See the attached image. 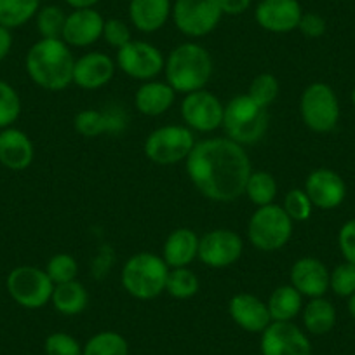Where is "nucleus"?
I'll return each instance as SVG.
<instances>
[{
	"label": "nucleus",
	"mask_w": 355,
	"mask_h": 355,
	"mask_svg": "<svg viewBox=\"0 0 355 355\" xmlns=\"http://www.w3.org/2000/svg\"><path fill=\"white\" fill-rule=\"evenodd\" d=\"M185 167L193 187L214 202H232L244 196L252 173L244 146L227 136L196 143Z\"/></svg>",
	"instance_id": "nucleus-1"
},
{
	"label": "nucleus",
	"mask_w": 355,
	"mask_h": 355,
	"mask_svg": "<svg viewBox=\"0 0 355 355\" xmlns=\"http://www.w3.org/2000/svg\"><path fill=\"white\" fill-rule=\"evenodd\" d=\"M75 58L61 39H40L28 49L25 68L33 84L46 91H63L73 84Z\"/></svg>",
	"instance_id": "nucleus-2"
},
{
	"label": "nucleus",
	"mask_w": 355,
	"mask_h": 355,
	"mask_svg": "<svg viewBox=\"0 0 355 355\" xmlns=\"http://www.w3.org/2000/svg\"><path fill=\"white\" fill-rule=\"evenodd\" d=\"M164 73L166 82L176 93L189 94L200 91L213 75V58L200 44H180L166 58Z\"/></svg>",
	"instance_id": "nucleus-3"
},
{
	"label": "nucleus",
	"mask_w": 355,
	"mask_h": 355,
	"mask_svg": "<svg viewBox=\"0 0 355 355\" xmlns=\"http://www.w3.org/2000/svg\"><path fill=\"white\" fill-rule=\"evenodd\" d=\"M169 266L153 252L132 254L122 266V288L136 300L148 302L166 291Z\"/></svg>",
	"instance_id": "nucleus-4"
},
{
	"label": "nucleus",
	"mask_w": 355,
	"mask_h": 355,
	"mask_svg": "<svg viewBox=\"0 0 355 355\" xmlns=\"http://www.w3.org/2000/svg\"><path fill=\"white\" fill-rule=\"evenodd\" d=\"M268 112L251 100L248 94H239L225 105L223 125L228 139L241 146L256 145L268 131Z\"/></svg>",
	"instance_id": "nucleus-5"
},
{
	"label": "nucleus",
	"mask_w": 355,
	"mask_h": 355,
	"mask_svg": "<svg viewBox=\"0 0 355 355\" xmlns=\"http://www.w3.org/2000/svg\"><path fill=\"white\" fill-rule=\"evenodd\" d=\"M295 221L286 214L282 206L268 204L256 207L248 223V239L258 251L274 252L284 248L293 235Z\"/></svg>",
	"instance_id": "nucleus-6"
},
{
	"label": "nucleus",
	"mask_w": 355,
	"mask_h": 355,
	"mask_svg": "<svg viewBox=\"0 0 355 355\" xmlns=\"http://www.w3.org/2000/svg\"><path fill=\"white\" fill-rule=\"evenodd\" d=\"M196 146L193 131L187 125H162L150 132L143 145L146 159L157 166L185 162Z\"/></svg>",
	"instance_id": "nucleus-7"
},
{
	"label": "nucleus",
	"mask_w": 355,
	"mask_h": 355,
	"mask_svg": "<svg viewBox=\"0 0 355 355\" xmlns=\"http://www.w3.org/2000/svg\"><path fill=\"white\" fill-rule=\"evenodd\" d=\"M300 115L313 132H331L340 121V101L331 85L313 82L300 98Z\"/></svg>",
	"instance_id": "nucleus-8"
},
{
	"label": "nucleus",
	"mask_w": 355,
	"mask_h": 355,
	"mask_svg": "<svg viewBox=\"0 0 355 355\" xmlns=\"http://www.w3.org/2000/svg\"><path fill=\"white\" fill-rule=\"evenodd\" d=\"M6 288L19 306L28 310L42 309L51 303L54 291V284L46 270L30 265L12 268L6 279Z\"/></svg>",
	"instance_id": "nucleus-9"
},
{
	"label": "nucleus",
	"mask_w": 355,
	"mask_h": 355,
	"mask_svg": "<svg viewBox=\"0 0 355 355\" xmlns=\"http://www.w3.org/2000/svg\"><path fill=\"white\" fill-rule=\"evenodd\" d=\"M174 26L190 39L209 35L220 25V0H174L171 12Z\"/></svg>",
	"instance_id": "nucleus-10"
},
{
	"label": "nucleus",
	"mask_w": 355,
	"mask_h": 355,
	"mask_svg": "<svg viewBox=\"0 0 355 355\" xmlns=\"http://www.w3.org/2000/svg\"><path fill=\"white\" fill-rule=\"evenodd\" d=\"M115 64L124 71L128 77L136 80H153L159 73L164 71V54L159 47L145 40H131L128 46L117 51Z\"/></svg>",
	"instance_id": "nucleus-11"
},
{
	"label": "nucleus",
	"mask_w": 355,
	"mask_h": 355,
	"mask_svg": "<svg viewBox=\"0 0 355 355\" xmlns=\"http://www.w3.org/2000/svg\"><path fill=\"white\" fill-rule=\"evenodd\" d=\"M225 105L211 91L200 89L185 94L182 101V117L185 125L197 132H214L223 125Z\"/></svg>",
	"instance_id": "nucleus-12"
},
{
	"label": "nucleus",
	"mask_w": 355,
	"mask_h": 355,
	"mask_svg": "<svg viewBox=\"0 0 355 355\" xmlns=\"http://www.w3.org/2000/svg\"><path fill=\"white\" fill-rule=\"evenodd\" d=\"M244 241L230 228H214L199 239L197 258L209 268H227L241 259Z\"/></svg>",
	"instance_id": "nucleus-13"
},
{
	"label": "nucleus",
	"mask_w": 355,
	"mask_h": 355,
	"mask_svg": "<svg viewBox=\"0 0 355 355\" xmlns=\"http://www.w3.org/2000/svg\"><path fill=\"white\" fill-rule=\"evenodd\" d=\"M261 355H312L309 336L293 322H270L259 340Z\"/></svg>",
	"instance_id": "nucleus-14"
},
{
	"label": "nucleus",
	"mask_w": 355,
	"mask_h": 355,
	"mask_svg": "<svg viewBox=\"0 0 355 355\" xmlns=\"http://www.w3.org/2000/svg\"><path fill=\"white\" fill-rule=\"evenodd\" d=\"M303 190L312 200L313 207L322 211L336 209L347 197V185H345L343 178L336 171L326 169V167L312 171L306 178Z\"/></svg>",
	"instance_id": "nucleus-15"
},
{
	"label": "nucleus",
	"mask_w": 355,
	"mask_h": 355,
	"mask_svg": "<svg viewBox=\"0 0 355 355\" xmlns=\"http://www.w3.org/2000/svg\"><path fill=\"white\" fill-rule=\"evenodd\" d=\"M303 9L298 0H259L254 19L270 33H289L298 30Z\"/></svg>",
	"instance_id": "nucleus-16"
},
{
	"label": "nucleus",
	"mask_w": 355,
	"mask_h": 355,
	"mask_svg": "<svg viewBox=\"0 0 355 355\" xmlns=\"http://www.w3.org/2000/svg\"><path fill=\"white\" fill-rule=\"evenodd\" d=\"M105 18L94 8L73 9L67 15L61 40L70 47H89L103 37Z\"/></svg>",
	"instance_id": "nucleus-17"
},
{
	"label": "nucleus",
	"mask_w": 355,
	"mask_h": 355,
	"mask_svg": "<svg viewBox=\"0 0 355 355\" xmlns=\"http://www.w3.org/2000/svg\"><path fill=\"white\" fill-rule=\"evenodd\" d=\"M331 272L327 266L313 256H303L291 266V286L306 298H320L329 291Z\"/></svg>",
	"instance_id": "nucleus-18"
},
{
	"label": "nucleus",
	"mask_w": 355,
	"mask_h": 355,
	"mask_svg": "<svg viewBox=\"0 0 355 355\" xmlns=\"http://www.w3.org/2000/svg\"><path fill=\"white\" fill-rule=\"evenodd\" d=\"M115 61L108 54L94 51L85 53L73 64V84L85 91H94L110 84L115 75Z\"/></svg>",
	"instance_id": "nucleus-19"
},
{
	"label": "nucleus",
	"mask_w": 355,
	"mask_h": 355,
	"mask_svg": "<svg viewBox=\"0 0 355 355\" xmlns=\"http://www.w3.org/2000/svg\"><path fill=\"white\" fill-rule=\"evenodd\" d=\"M228 313L241 329L261 334L270 326L272 317L266 302L249 293H239L228 302Z\"/></svg>",
	"instance_id": "nucleus-20"
},
{
	"label": "nucleus",
	"mask_w": 355,
	"mask_h": 355,
	"mask_svg": "<svg viewBox=\"0 0 355 355\" xmlns=\"http://www.w3.org/2000/svg\"><path fill=\"white\" fill-rule=\"evenodd\" d=\"M35 150L30 136L16 128L0 129V164L9 171H25L32 166Z\"/></svg>",
	"instance_id": "nucleus-21"
},
{
	"label": "nucleus",
	"mask_w": 355,
	"mask_h": 355,
	"mask_svg": "<svg viewBox=\"0 0 355 355\" xmlns=\"http://www.w3.org/2000/svg\"><path fill=\"white\" fill-rule=\"evenodd\" d=\"M131 25L141 33H155L166 26L173 12L171 0H131L129 2Z\"/></svg>",
	"instance_id": "nucleus-22"
},
{
	"label": "nucleus",
	"mask_w": 355,
	"mask_h": 355,
	"mask_svg": "<svg viewBox=\"0 0 355 355\" xmlns=\"http://www.w3.org/2000/svg\"><path fill=\"white\" fill-rule=\"evenodd\" d=\"M125 121H128L125 115L117 110L100 112L87 108L75 115L73 129L77 135L84 136V138H100L101 135H107V132L115 135V132L122 131L125 128Z\"/></svg>",
	"instance_id": "nucleus-23"
},
{
	"label": "nucleus",
	"mask_w": 355,
	"mask_h": 355,
	"mask_svg": "<svg viewBox=\"0 0 355 355\" xmlns=\"http://www.w3.org/2000/svg\"><path fill=\"white\" fill-rule=\"evenodd\" d=\"M199 235L192 228H176L167 235L162 248V259L169 268H183L199 256Z\"/></svg>",
	"instance_id": "nucleus-24"
},
{
	"label": "nucleus",
	"mask_w": 355,
	"mask_h": 355,
	"mask_svg": "<svg viewBox=\"0 0 355 355\" xmlns=\"http://www.w3.org/2000/svg\"><path fill=\"white\" fill-rule=\"evenodd\" d=\"M176 91L167 82L146 80L135 94V107L146 117L164 115L176 101Z\"/></svg>",
	"instance_id": "nucleus-25"
},
{
	"label": "nucleus",
	"mask_w": 355,
	"mask_h": 355,
	"mask_svg": "<svg viewBox=\"0 0 355 355\" xmlns=\"http://www.w3.org/2000/svg\"><path fill=\"white\" fill-rule=\"evenodd\" d=\"M272 322H293L303 310V296L291 284L279 286L266 302Z\"/></svg>",
	"instance_id": "nucleus-26"
},
{
	"label": "nucleus",
	"mask_w": 355,
	"mask_h": 355,
	"mask_svg": "<svg viewBox=\"0 0 355 355\" xmlns=\"http://www.w3.org/2000/svg\"><path fill=\"white\" fill-rule=\"evenodd\" d=\"M51 303L56 309L58 313L67 317L78 315L87 309L89 293L84 284L78 281L64 282V284H56L53 291Z\"/></svg>",
	"instance_id": "nucleus-27"
},
{
	"label": "nucleus",
	"mask_w": 355,
	"mask_h": 355,
	"mask_svg": "<svg viewBox=\"0 0 355 355\" xmlns=\"http://www.w3.org/2000/svg\"><path fill=\"white\" fill-rule=\"evenodd\" d=\"M303 326L310 334L322 336L333 331L336 324V309L329 300L324 296L320 298H312L302 310Z\"/></svg>",
	"instance_id": "nucleus-28"
},
{
	"label": "nucleus",
	"mask_w": 355,
	"mask_h": 355,
	"mask_svg": "<svg viewBox=\"0 0 355 355\" xmlns=\"http://www.w3.org/2000/svg\"><path fill=\"white\" fill-rule=\"evenodd\" d=\"M40 0H0V25L9 30L26 25L37 16Z\"/></svg>",
	"instance_id": "nucleus-29"
},
{
	"label": "nucleus",
	"mask_w": 355,
	"mask_h": 355,
	"mask_svg": "<svg viewBox=\"0 0 355 355\" xmlns=\"http://www.w3.org/2000/svg\"><path fill=\"white\" fill-rule=\"evenodd\" d=\"M244 196H248V199L256 207L274 204L275 197H277V182H275L274 174H270L268 171H252L245 183Z\"/></svg>",
	"instance_id": "nucleus-30"
},
{
	"label": "nucleus",
	"mask_w": 355,
	"mask_h": 355,
	"mask_svg": "<svg viewBox=\"0 0 355 355\" xmlns=\"http://www.w3.org/2000/svg\"><path fill=\"white\" fill-rule=\"evenodd\" d=\"M82 355H129V345L117 331H100L85 341Z\"/></svg>",
	"instance_id": "nucleus-31"
},
{
	"label": "nucleus",
	"mask_w": 355,
	"mask_h": 355,
	"mask_svg": "<svg viewBox=\"0 0 355 355\" xmlns=\"http://www.w3.org/2000/svg\"><path fill=\"white\" fill-rule=\"evenodd\" d=\"M200 282L196 272L190 270L189 266L183 268H169L167 275L166 291L176 300H189L199 293Z\"/></svg>",
	"instance_id": "nucleus-32"
},
{
	"label": "nucleus",
	"mask_w": 355,
	"mask_h": 355,
	"mask_svg": "<svg viewBox=\"0 0 355 355\" xmlns=\"http://www.w3.org/2000/svg\"><path fill=\"white\" fill-rule=\"evenodd\" d=\"M67 15L60 6H44L35 16L37 32L42 39H61Z\"/></svg>",
	"instance_id": "nucleus-33"
},
{
	"label": "nucleus",
	"mask_w": 355,
	"mask_h": 355,
	"mask_svg": "<svg viewBox=\"0 0 355 355\" xmlns=\"http://www.w3.org/2000/svg\"><path fill=\"white\" fill-rule=\"evenodd\" d=\"M21 115V98L9 82L0 78V129L12 128Z\"/></svg>",
	"instance_id": "nucleus-34"
},
{
	"label": "nucleus",
	"mask_w": 355,
	"mask_h": 355,
	"mask_svg": "<svg viewBox=\"0 0 355 355\" xmlns=\"http://www.w3.org/2000/svg\"><path fill=\"white\" fill-rule=\"evenodd\" d=\"M44 270L49 275V279L53 281L54 286L64 284V282L77 281L78 263L71 254L60 252V254L51 256Z\"/></svg>",
	"instance_id": "nucleus-35"
},
{
	"label": "nucleus",
	"mask_w": 355,
	"mask_h": 355,
	"mask_svg": "<svg viewBox=\"0 0 355 355\" xmlns=\"http://www.w3.org/2000/svg\"><path fill=\"white\" fill-rule=\"evenodd\" d=\"M248 96L259 107L268 108L279 96V80L272 73H259L252 78Z\"/></svg>",
	"instance_id": "nucleus-36"
},
{
	"label": "nucleus",
	"mask_w": 355,
	"mask_h": 355,
	"mask_svg": "<svg viewBox=\"0 0 355 355\" xmlns=\"http://www.w3.org/2000/svg\"><path fill=\"white\" fill-rule=\"evenodd\" d=\"M282 209L293 221H306L313 213V204L303 189H293L284 196Z\"/></svg>",
	"instance_id": "nucleus-37"
},
{
	"label": "nucleus",
	"mask_w": 355,
	"mask_h": 355,
	"mask_svg": "<svg viewBox=\"0 0 355 355\" xmlns=\"http://www.w3.org/2000/svg\"><path fill=\"white\" fill-rule=\"evenodd\" d=\"M329 289L336 296L348 298L355 293V265L345 261L334 266L329 277Z\"/></svg>",
	"instance_id": "nucleus-38"
},
{
	"label": "nucleus",
	"mask_w": 355,
	"mask_h": 355,
	"mask_svg": "<svg viewBox=\"0 0 355 355\" xmlns=\"http://www.w3.org/2000/svg\"><path fill=\"white\" fill-rule=\"evenodd\" d=\"M44 350L46 355H82V345L71 334L58 331L46 338Z\"/></svg>",
	"instance_id": "nucleus-39"
},
{
	"label": "nucleus",
	"mask_w": 355,
	"mask_h": 355,
	"mask_svg": "<svg viewBox=\"0 0 355 355\" xmlns=\"http://www.w3.org/2000/svg\"><path fill=\"white\" fill-rule=\"evenodd\" d=\"M105 42L108 46L115 47V49H121V47L128 46L129 42L132 40L131 35V28L125 21L119 18H110V19H105V26H103V37Z\"/></svg>",
	"instance_id": "nucleus-40"
},
{
	"label": "nucleus",
	"mask_w": 355,
	"mask_h": 355,
	"mask_svg": "<svg viewBox=\"0 0 355 355\" xmlns=\"http://www.w3.org/2000/svg\"><path fill=\"white\" fill-rule=\"evenodd\" d=\"M338 248L345 261L355 265V218L343 223V227L338 232Z\"/></svg>",
	"instance_id": "nucleus-41"
},
{
	"label": "nucleus",
	"mask_w": 355,
	"mask_h": 355,
	"mask_svg": "<svg viewBox=\"0 0 355 355\" xmlns=\"http://www.w3.org/2000/svg\"><path fill=\"white\" fill-rule=\"evenodd\" d=\"M298 30L306 37V39H319L326 33L327 23L317 12H303L302 19H300Z\"/></svg>",
	"instance_id": "nucleus-42"
},
{
	"label": "nucleus",
	"mask_w": 355,
	"mask_h": 355,
	"mask_svg": "<svg viewBox=\"0 0 355 355\" xmlns=\"http://www.w3.org/2000/svg\"><path fill=\"white\" fill-rule=\"evenodd\" d=\"M252 0H220L221 12L227 16H241L251 8Z\"/></svg>",
	"instance_id": "nucleus-43"
},
{
	"label": "nucleus",
	"mask_w": 355,
	"mask_h": 355,
	"mask_svg": "<svg viewBox=\"0 0 355 355\" xmlns=\"http://www.w3.org/2000/svg\"><path fill=\"white\" fill-rule=\"evenodd\" d=\"M12 49V32L0 25V61H4Z\"/></svg>",
	"instance_id": "nucleus-44"
},
{
	"label": "nucleus",
	"mask_w": 355,
	"mask_h": 355,
	"mask_svg": "<svg viewBox=\"0 0 355 355\" xmlns=\"http://www.w3.org/2000/svg\"><path fill=\"white\" fill-rule=\"evenodd\" d=\"M71 9H91L100 2V0H64Z\"/></svg>",
	"instance_id": "nucleus-45"
},
{
	"label": "nucleus",
	"mask_w": 355,
	"mask_h": 355,
	"mask_svg": "<svg viewBox=\"0 0 355 355\" xmlns=\"http://www.w3.org/2000/svg\"><path fill=\"white\" fill-rule=\"evenodd\" d=\"M348 313L355 319V293L352 296H348Z\"/></svg>",
	"instance_id": "nucleus-46"
},
{
	"label": "nucleus",
	"mask_w": 355,
	"mask_h": 355,
	"mask_svg": "<svg viewBox=\"0 0 355 355\" xmlns=\"http://www.w3.org/2000/svg\"><path fill=\"white\" fill-rule=\"evenodd\" d=\"M352 105L355 107V87H354V91H352Z\"/></svg>",
	"instance_id": "nucleus-47"
}]
</instances>
